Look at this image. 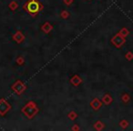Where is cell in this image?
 <instances>
[{
    "label": "cell",
    "mask_w": 133,
    "mask_h": 131,
    "mask_svg": "<svg viewBox=\"0 0 133 131\" xmlns=\"http://www.w3.org/2000/svg\"><path fill=\"white\" fill-rule=\"evenodd\" d=\"M23 8L32 17H35L38 12H40L43 9V6L38 2V0H28L23 6Z\"/></svg>",
    "instance_id": "cell-1"
},
{
    "label": "cell",
    "mask_w": 133,
    "mask_h": 131,
    "mask_svg": "<svg viewBox=\"0 0 133 131\" xmlns=\"http://www.w3.org/2000/svg\"><path fill=\"white\" fill-rule=\"evenodd\" d=\"M111 42L114 46H117V47H121L123 46V44L126 42V39H125V37L121 36V34H118V35L114 36L112 37Z\"/></svg>",
    "instance_id": "cell-2"
},
{
    "label": "cell",
    "mask_w": 133,
    "mask_h": 131,
    "mask_svg": "<svg viewBox=\"0 0 133 131\" xmlns=\"http://www.w3.org/2000/svg\"><path fill=\"white\" fill-rule=\"evenodd\" d=\"M11 109V106L9 105V103L6 101L5 99H1L0 100V115L4 116L6 115L7 111H9Z\"/></svg>",
    "instance_id": "cell-3"
},
{
    "label": "cell",
    "mask_w": 133,
    "mask_h": 131,
    "mask_svg": "<svg viewBox=\"0 0 133 131\" xmlns=\"http://www.w3.org/2000/svg\"><path fill=\"white\" fill-rule=\"evenodd\" d=\"M12 88H13L14 91H16L17 93H18V95H20L22 93V92L25 90V86L22 84V82L20 80H18L17 82L15 83V85L12 87Z\"/></svg>",
    "instance_id": "cell-4"
},
{
    "label": "cell",
    "mask_w": 133,
    "mask_h": 131,
    "mask_svg": "<svg viewBox=\"0 0 133 131\" xmlns=\"http://www.w3.org/2000/svg\"><path fill=\"white\" fill-rule=\"evenodd\" d=\"M90 106H91V107H93L95 110H98V109L101 107V103H100V101L98 100V98H95V99H93V100L91 101Z\"/></svg>",
    "instance_id": "cell-5"
},
{
    "label": "cell",
    "mask_w": 133,
    "mask_h": 131,
    "mask_svg": "<svg viewBox=\"0 0 133 131\" xmlns=\"http://www.w3.org/2000/svg\"><path fill=\"white\" fill-rule=\"evenodd\" d=\"M41 28H42V30H43V32H45V33H47V34H48V33H49L51 30H52L53 26H51L49 22H46V23H45V24L42 26Z\"/></svg>",
    "instance_id": "cell-6"
},
{
    "label": "cell",
    "mask_w": 133,
    "mask_h": 131,
    "mask_svg": "<svg viewBox=\"0 0 133 131\" xmlns=\"http://www.w3.org/2000/svg\"><path fill=\"white\" fill-rule=\"evenodd\" d=\"M14 40L17 41L18 43H20L21 41L24 40V35H22V33L18 31V32H17L15 35H14Z\"/></svg>",
    "instance_id": "cell-7"
},
{
    "label": "cell",
    "mask_w": 133,
    "mask_h": 131,
    "mask_svg": "<svg viewBox=\"0 0 133 131\" xmlns=\"http://www.w3.org/2000/svg\"><path fill=\"white\" fill-rule=\"evenodd\" d=\"M81 82H82V79L79 78V76H77V75H75V76L71 78V83L73 84V85H75V86L79 85Z\"/></svg>",
    "instance_id": "cell-8"
},
{
    "label": "cell",
    "mask_w": 133,
    "mask_h": 131,
    "mask_svg": "<svg viewBox=\"0 0 133 131\" xmlns=\"http://www.w3.org/2000/svg\"><path fill=\"white\" fill-rule=\"evenodd\" d=\"M102 101H103V103H104V104H106V105H109V104L112 102V97L109 96V94H106L104 96H103Z\"/></svg>",
    "instance_id": "cell-9"
},
{
    "label": "cell",
    "mask_w": 133,
    "mask_h": 131,
    "mask_svg": "<svg viewBox=\"0 0 133 131\" xmlns=\"http://www.w3.org/2000/svg\"><path fill=\"white\" fill-rule=\"evenodd\" d=\"M103 127H104V124L101 123L100 121H98V122L95 124V128L98 129V130H101Z\"/></svg>",
    "instance_id": "cell-10"
},
{
    "label": "cell",
    "mask_w": 133,
    "mask_h": 131,
    "mask_svg": "<svg viewBox=\"0 0 133 131\" xmlns=\"http://www.w3.org/2000/svg\"><path fill=\"white\" fill-rule=\"evenodd\" d=\"M68 118H69V119L71 120H74L77 118V114L75 113L74 111H70L69 114H68Z\"/></svg>",
    "instance_id": "cell-11"
},
{
    "label": "cell",
    "mask_w": 133,
    "mask_h": 131,
    "mask_svg": "<svg viewBox=\"0 0 133 131\" xmlns=\"http://www.w3.org/2000/svg\"><path fill=\"white\" fill-rule=\"evenodd\" d=\"M9 7L11 8V10H15V9L18 7V4L16 2H12L10 5H9Z\"/></svg>",
    "instance_id": "cell-12"
},
{
    "label": "cell",
    "mask_w": 133,
    "mask_h": 131,
    "mask_svg": "<svg viewBox=\"0 0 133 131\" xmlns=\"http://www.w3.org/2000/svg\"><path fill=\"white\" fill-rule=\"evenodd\" d=\"M68 15H69L68 12H67L66 10L62 11V13H61V18H68Z\"/></svg>",
    "instance_id": "cell-13"
},
{
    "label": "cell",
    "mask_w": 133,
    "mask_h": 131,
    "mask_svg": "<svg viewBox=\"0 0 133 131\" xmlns=\"http://www.w3.org/2000/svg\"><path fill=\"white\" fill-rule=\"evenodd\" d=\"M122 100L124 101V102H127V101H128V100H129V95H127V94L123 95V96H122Z\"/></svg>",
    "instance_id": "cell-14"
},
{
    "label": "cell",
    "mask_w": 133,
    "mask_h": 131,
    "mask_svg": "<svg viewBox=\"0 0 133 131\" xmlns=\"http://www.w3.org/2000/svg\"><path fill=\"white\" fill-rule=\"evenodd\" d=\"M128 125H129V123L127 122V121H125V120H123V121L120 122V126L122 127H128Z\"/></svg>",
    "instance_id": "cell-15"
},
{
    "label": "cell",
    "mask_w": 133,
    "mask_h": 131,
    "mask_svg": "<svg viewBox=\"0 0 133 131\" xmlns=\"http://www.w3.org/2000/svg\"><path fill=\"white\" fill-rule=\"evenodd\" d=\"M127 58H128V60H131V59L133 58V54H131L130 52H129L128 54H127Z\"/></svg>",
    "instance_id": "cell-16"
},
{
    "label": "cell",
    "mask_w": 133,
    "mask_h": 131,
    "mask_svg": "<svg viewBox=\"0 0 133 131\" xmlns=\"http://www.w3.org/2000/svg\"><path fill=\"white\" fill-rule=\"evenodd\" d=\"M17 62H18V64H19V65H21V64H23L24 63V58H23V57H18V60H17Z\"/></svg>",
    "instance_id": "cell-17"
},
{
    "label": "cell",
    "mask_w": 133,
    "mask_h": 131,
    "mask_svg": "<svg viewBox=\"0 0 133 131\" xmlns=\"http://www.w3.org/2000/svg\"><path fill=\"white\" fill-rule=\"evenodd\" d=\"M72 2H73V0H64V3H65L66 5H71Z\"/></svg>",
    "instance_id": "cell-18"
},
{
    "label": "cell",
    "mask_w": 133,
    "mask_h": 131,
    "mask_svg": "<svg viewBox=\"0 0 133 131\" xmlns=\"http://www.w3.org/2000/svg\"><path fill=\"white\" fill-rule=\"evenodd\" d=\"M72 129H73V130H74V129H79V127H72Z\"/></svg>",
    "instance_id": "cell-19"
}]
</instances>
